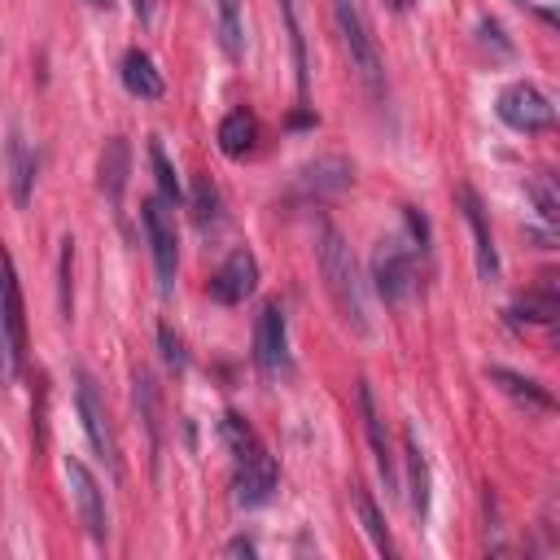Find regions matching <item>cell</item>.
<instances>
[{"instance_id":"18","label":"cell","mask_w":560,"mask_h":560,"mask_svg":"<svg viewBox=\"0 0 560 560\" xmlns=\"http://www.w3.org/2000/svg\"><path fill=\"white\" fill-rule=\"evenodd\" d=\"M219 153L223 158H245L249 149H254V140H258V122H254V114L245 109V105H236V109H228L223 118H219Z\"/></svg>"},{"instance_id":"24","label":"cell","mask_w":560,"mask_h":560,"mask_svg":"<svg viewBox=\"0 0 560 560\" xmlns=\"http://www.w3.org/2000/svg\"><path fill=\"white\" fill-rule=\"evenodd\" d=\"M354 512H359V521H363V534H368V542H372L381 556H394V542H389L385 516H381V508L372 503V494H368L363 486H354Z\"/></svg>"},{"instance_id":"12","label":"cell","mask_w":560,"mask_h":560,"mask_svg":"<svg viewBox=\"0 0 560 560\" xmlns=\"http://www.w3.org/2000/svg\"><path fill=\"white\" fill-rule=\"evenodd\" d=\"M276 481H280V468L267 455V446L245 455V459H236V503L241 508H262L276 494Z\"/></svg>"},{"instance_id":"14","label":"cell","mask_w":560,"mask_h":560,"mask_svg":"<svg viewBox=\"0 0 560 560\" xmlns=\"http://www.w3.org/2000/svg\"><path fill=\"white\" fill-rule=\"evenodd\" d=\"M354 184V166L346 162V158H315V162H306L302 171H298V192L302 197H332V192H346Z\"/></svg>"},{"instance_id":"2","label":"cell","mask_w":560,"mask_h":560,"mask_svg":"<svg viewBox=\"0 0 560 560\" xmlns=\"http://www.w3.org/2000/svg\"><path fill=\"white\" fill-rule=\"evenodd\" d=\"M26 368V306L9 249L0 245V381L18 385Z\"/></svg>"},{"instance_id":"28","label":"cell","mask_w":560,"mask_h":560,"mask_svg":"<svg viewBox=\"0 0 560 560\" xmlns=\"http://www.w3.org/2000/svg\"><path fill=\"white\" fill-rule=\"evenodd\" d=\"M149 162H153V175H158V188H162L158 197H162V201H171V206H175V201H184V188H179V179H175V166L166 162V153H162V144H158V140H149Z\"/></svg>"},{"instance_id":"27","label":"cell","mask_w":560,"mask_h":560,"mask_svg":"<svg viewBox=\"0 0 560 560\" xmlns=\"http://www.w3.org/2000/svg\"><path fill=\"white\" fill-rule=\"evenodd\" d=\"M57 306H61V319L74 315V236H61V262H57Z\"/></svg>"},{"instance_id":"10","label":"cell","mask_w":560,"mask_h":560,"mask_svg":"<svg viewBox=\"0 0 560 560\" xmlns=\"http://www.w3.org/2000/svg\"><path fill=\"white\" fill-rule=\"evenodd\" d=\"M254 363L267 376L284 372V363H289V328H284V306L280 302H267L258 324H254Z\"/></svg>"},{"instance_id":"34","label":"cell","mask_w":560,"mask_h":560,"mask_svg":"<svg viewBox=\"0 0 560 560\" xmlns=\"http://www.w3.org/2000/svg\"><path fill=\"white\" fill-rule=\"evenodd\" d=\"M407 4H411V0H389V9H394V13H402Z\"/></svg>"},{"instance_id":"26","label":"cell","mask_w":560,"mask_h":560,"mask_svg":"<svg viewBox=\"0 0 560 560\" xmlns=\"http://www.w3.org/2000/svg\"><path fill=\"white\" fill-rule=\"evenodd\" d=\"M188 206H192V219L197 228H210L219 223V188L210 175H192V192H188Z\"/></svg>"},{"instance_id":"19","label":"cell","mask_w":560,"mask_h":560,"mask_svg":"<svg viewBox=\"0 0 560 560\" xmlns=\"http://www.w3.org/2000/svg\"><path fill=\"white\" fill-rule=\"evenodd\" d=\"M136 411L149 429V451H153V464H158V451H162V394H158V381L149 368H136Z\"/></svg>"},{"instance_id":"16","label":"cell","mask_w":560,"mask_h":560,"mask_svg":"<svg viewBox=\"0 0 560 560\" xmlns=\"http://www.w3.org/2000/svg\"><path fill=\"white\" fill-rule=\"evenodd\" d=\"M4 171H9V192H13V201L26 206V201H31V188H35L39 158H35V149H31L18 131H9V140H4Z\"/></svg>"},{"instance_id":"13","label":"cell","mask_w":560,"mask_h":560,"mask_svg":"<svg viewBox=\"0 0 560 560\" xmlns=\"http://www.w3.org/2000/svg\"><path fill=\"white\" fill-rule=\"evenodd\" d=\"M359 411H363V429H368V442H372V455H376V472L385 481V494L398 490V468H394V446H389V429H385V416L376 411V398H372V385L359 381Z\"/></svg>"},{"instance_id":"4","label":"cell","mask_w":560,"mask_h":560,"mask_svg":"<svg viewBox=\"0 0 560 560\" xmlns=\"http://www.w3.org/2000/svg\"><path fill=\"white\" fill-rule=\"evenodd\" d=\"M74 402H79V420H83V433L92 442V451L109 464L114 477H122V455H118V438H114V424H109V411H105V398L92 381V372H74Z\"/></svg>"},{"instance_id":"31","label":"cell","mask_w":560,"mask_h":560,"mask_svg":"<svg viewBox=\"0 0 560 560\" xmlns=\"http://www.w3.org/2000/svg\"><path fill=\"white\" fill-rule=\"evenodd\" d=\"M402 219H407V232H411V241L420 245V254H429V219H424L416 206H402Z\"/></svg>"},{"instance_id":"36","label":"cell","mask_w":560,"mask_h":560,"mask_svg":"<svg viewBox=\"0 0 560 560\" xmlns=\"http://www.w3.org/2000/svg\"><path fill=\"white\" fill-rule=\"evenodd\" d=\"M516 4H525V0H516Z\"/></svg>"},{"instance_id":"33","label":"cell","mask_w":560,"mask_h":560,"mask_svg":"<svg viewBox=\"0 0 560 560\" xmlns=\"http://www.w3.org/2000/svg\"><path fill=\"white\" fill-rule=\"evenodd\" d=\"M223 556H254V542H249V538H232V542L223 547Z\"/></svg>"},{"instance_id":"35","label":"cell","mask_w":560,"mask_h":560,"mask_svg":"<svg viewBox=\"0 0 560 560\" xmlns=\"http://www.w3.org/2000/svg\"><path fill=\"white\" fill-rule=\"evenodd\" d=\"M88 4H96V9H109V4H114V0H88Z\"/></svg>"},{"instance_id":"6","label":"cell","mask_w":560,"mask_h":560,"mask_svg":"<svg viewBox=\"0 0 560 560\" xmlns=\"http://www.w3.org/2000/svg\"><path fill=\"white\" fill-rule=\"evenodd\" d=\"M372 284L385 298V306H402L416 289V245L381 241L372 249Z\"/></svg>"},{"instance_id":"7","label":"cell","mask_w":560,"mask_h":560,"mask_svg":"<svg viewBox=\"0 0 560 560\" xmlns=\"http://www.w3.org/2000/svg\"><path fill=\"white\" fill-rule=\"evenodd\" d=\"M494 114L521 131V136H534V131H547L556 122V105L534 88V83H508L494 101Z\"/></svg>"},{"instance_id":"17","label":"cell","mask_w":560,"mask_h":560,"mask_svg":"<svg viewBox=\"0 0 560 560\" xmlns=\"http://www.w3.org/2000/svg\"><path fill=\"white\" fill-rule=\"evenodd\" d=\"M118 74H122V88L131 96H140V101H162V92H166V79H162V70L153 66V57L144 48H131L122 57V70Z\"/></svg>"},{"instance_id":"25","label":"cell","mask_w":560,"mask_h":560,"mask_svg":"<svg viewBox=\"0 0 560 560\" xmlns=\"http://www.w3.org/2000/svg\"><path fill=\"white\" fill-rule=\"evenodd\" d=\"M219 44L232 61L245 52V22H241V0H219Z\"/></svg>"},{"instance_id":"5","label":"cell","mask_w":560,"mask_h":560,"mask_svg":"<svg viewBox=\"0 0 560 560\" xmlns=\"http://www.w3.org/2000/svg\"><path fill=\"white\" fill-rule=\"evenodd\" d=\"M140 223H144V236H149V249H153L158 284H162V293H171V289H175V271H179V232H175L171 201H162V197H144V206H140Z\"/></svg>"},{"instance_id":"9","label":"cell","mask_w":560,"mask_h":560,"mask_svg":"<svg viewBox=\"0 0 560 560\" xmlns=\"http://www.w3.org/2000/svg\"><path fill=\"white\" fill-rule=\"evenodd\" d=\"M254 289H258V258H254L249 249H232V254L223 258V267L210 276V284H206V293H210L219 306H241Z\"/></svg>"},{"instance_id":"11","label":"cell","mask_w":560,"mask_h":560,"mask_svg":"<svg viewBox=\"0 0 560 560\" xmlns=\"http://www.w3.org/2000/svg\"><path fill=\"white\" fill-rule=\"evenodd\" d=\"M459 210H464V219H468V232H472L477 276H481L486 284H494V280H499V249H494V232H490V219H486V206H481V197H477L468 184L459 188Z\"/></svg>"},{"instance_id":"8","label":"cell","mask_w":560,"mask_h":560,"mask_svg":"<svg viewBox=\"0 0 560 560\" xmlns=\"http://www.w3.org/2000/svg\"><path fill=\"white\" fill-rule=\"evenodd\" d=\"M66 481H70V490H74V503H79V516H83L88 534H92L96 542H105V538H109V508H105L101 481L92 477V468H88L79 455H66Z\"/></svg>"},{"instance_id":"1","label":"cell","mask_w":560,"mask_h":560,"mask_svg":"<svg viewBox=\"0 0 560 560\" xmlns=\"http://www.w3.org/2000/svg\"><path fill=\"white\" fill-rule=\"evenodd\" d=\"M315 262H319V276H324V289H328L337 315L354 332H368V311H363V284H359V271H354V254H350V245L341 241V232L332 223H319Z\"/></svg>"},{"instance_id":"21","label":"cell","mask_w":560,"mask_h":560,"mask_svg":"<svg viewBox=\"0 0 560 560\" xmlns=\"http://www.w3.org/2000/svg\"><path fill=\"white\" fill-rule=\"evenodd\" d=\"M516 324L521 319H529V324H551L556 315H560V298H556V276H542L538 280V289L534 293H525L512 311H508Z\"/></svg>"},{"instance_id":"20","label":"cell","mask_w":560,"mask_h":560,"mask_svg":"<svg viewBox=\"0 0 560 560\" xmlns=\"http://www.w3.org/2000/svg\"><path fill=\"white\" fill-rule=\"evenodd\" d=\"M402 455H407V494H411V516L424 521L429 516V464L424 451L416 442V433L402 438Z\"/></svg>"},{"instance_id":"23","label":"cell","mask_w":560,"mask_h":560,"mask_svg":"<svg viewBox=\"0 0 560 560\" xmlns=\"http://www.w3.org/2000/svg\"><path fill=\"white\" fill-rule=\"evenodd\" d=\"M280 13H284L289 48H293V79H298V96L306 101V92H311V61H306V35H302V22H298V4H293V0H280Z\"/></svg>"},{"instance_id":"30","label":"cell","mask_w":560,"mask_h":560,"mask_svg":"<svg viewBox=\"0 0 560 560\" xmlns=\"http://www.w3.org/2000/svg\"><path fill=\"white\" fill-rule=\"evenodd\" d=\"M158 346H162V359H166L171 372H184V368H188V350H184V341L171 332V324H158Z\"/></svg>"},{"instance_id":"32","label":"cell","mask_w":560,"mask_h":560,"mask_svg":"<svg viewBox=\"0 0 560 560\" xmlns=\"http://www.w3.org/2000/svg\"><path fill=\"white\" fill-rule=\"evenodd\" d=\"M131 13L149 26V22H153V13H158V0H131Z\"/></svg>"},{"instance_id":"15","label":"cell","mask_w":560,"mask_h":560,"mask_svg":"<svg viewBox=\"0 0 560 560\" xmlns=\"http://www.w3.org/2000/svg\"><path fill=\"white\" fill-rule=\"evenodd\" d=\"M127 175H131V144L122 136H109L105 149H101V162H96V184H101L109 206H122Z\"/></svg>"},{"instance_id":"3","label":"cell","mask_w":560,"mask_h":560,"mask_svg":"<svg viewBox=\"0 0 560 560\" xmlns=\"http://www.w3.org/2000/svg\"><path fill=\"white\" fill-rule=\"evenodd\" d=\"M332 18H337V31H341V44L350 52V66L359 70V79L368 83V92H385V66H381V48L368 31V18L359 9V0H332Z\"/></svg>"},{"instance_id":"22","label":"cell","mask_w":560,"mask_h":560,"mask_svg":"<svg viewBox=\"0 0 560 560\" xmlns=\"http://www.w3.org/2000/svg\"><path fill=\"white\" fill-rule=\"evenodd\" d=\"M503 394H512L516 402H525V407H534V411H551L556 407V398L538 385V381H529V376H521V372H508V368H490L486 372Z\"/></svg>"},{"instance_id":"29","label":"cell","mask_w":560,"mask_h":560,"mask_svg":"<svg viewBox=\"0 0 560 560\" xmlns=\"http://www.w3.org/2000/svg\"><path fill=\"white\" fill-rule=\"evenodd\" d=\"M525 192L534 197L542 223H560V197H556V188H551V175H529V179H525Z\"/></svg>"}]
</instances>
